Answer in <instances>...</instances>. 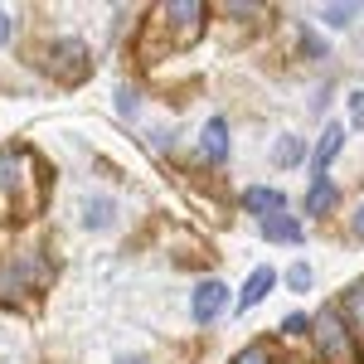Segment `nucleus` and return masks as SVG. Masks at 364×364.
Segmentation results:
<instances>
[{"label": "nucleus", "instance_id": "20", "mask_svg": "<svg viewBox=\"0 0 364 364\" xmlns=\"http://www.w3.org/2000/svg\"><path fill=\"white\" fill-rule=\"evenodd\" d=\"M287 287H291V291H311V267L306 262H291V267H287Z\"/></svg>", "mask_w": 364, "mask_h": 364}, {"label": "nucleus", "instance_id": "21", "mask_svg": "<svg viewBox=\"0 0 364 364\" xmlns=\"http://www.w3.org/2000/svg\"><path fill=\"white\" fill-rule=\"evenodd\" d=\"M345 102H350V127H360V132H364V87H355Z\"/></svg>", "mask_w": 364, "mask_h": 364}, {"label": "nucleus", "instance_id": "5", "mask_svg": "<svg viewBox=\"0 0 364 364\" xmlns=\"http://www.w3.org/2000/svg\"><path fill=\"white\" fill-rule=\"evenodd\" d=\"M49 58H54L49 68H54L63 83H78V78L87 73V44H83V39H54Z\"/></svg>", "mask_w": 364, "mask_h": 364}, {"label": "nucleus", "instance_id": "19", "mask_svg": "<svg viewBox=\"0 0 364 364\" xmlns=\"http://www.w3.org/2000/svg\"><path fill=\"white\" fill-rule=\"evenodd\" d=\"M117 112H122V117H136V112H141V92H136L132 83L117 87Z\"/></svg>", "mask_w": 364, "mask_h": 364}, {"label": "nucleus", "instance_id": "24", "mask_svg": "<svg viewBox=\"0 0 364 364\" xmlns=\"http://www.w3.org/2000/svg\"><path fill=\"white\" fill-rule=\"evenodd\" d=\"M10 39H15V20H10V15H5V10H0V49H5V44H10Z\"/></svg>", "mask_w": 364, "mask_h": 364}, {"label": "nucleus", "instance_id": "12", "mask_svg": "<svg viewBox=\"0 0 364 364\" xmlns=\"http://www.w3.org/2000/svg\"><path fill=\"white\" fill-rule=\"evenodd\" d=\"M340 151H345V127H340V122H331V127H326V136L316 141V151H311V161H316V175H331V166H336Z\"/></svg>", "mask_w": 364, "mask_h": 364}, {"label": "nucleus", "instance_id": "4", "mask_svg": "<svg viewBox=\"0 0 364 364\" xmlns=\"http://www.w3.org/2000/svg\"><path fill=\"white\" fill-rule=\"evenodd\" d=\"M228 311V282L219 277H204L190 291V316H195V326H214V321H224Z\"/></svg>", "mask_w": 364, "mask_h": 364}, {"label": "nucleus", "instance_id": "7", "mask_svg": "<svg viewBox=\"0 0 364 364\" xmlns=\"http://www.w3.org/2000/svg\"><path fill=\"white\" fill-rule=\"evenodd\" d=\"M199 156H204L209 166H224L228 161V117H209V122L199 127Z\"/></svg>", "mask_w": 364, "mask_h": 364}, {"label": "nucleus", "instance_id": "10", "mask_svg": "<svg viewBox=\"0 0 364 364\" xmlns=\"http://www.w3.org/2000/svg\"><path fill=\"white\" fill-rule=\"evenodd\" d=\"M336 204H340L336 180H331V175H311V190H306V204H301V209H306L311 219H326Z\"/></svg>", "mask_w": 364, "mask_h": 364}, {"label": "nucleus", "instance_id": "18", "mask_svg": "<svg viewBox=\"0 0 364 364\" xmlns=\"http://www.w3.org/2000/svg\"><path fill=\"white\" fill-rule=\"evenodd\" d=\"M287 340H296V336H311V316L306 311H291V316H282V326H277Z\"/></svg>", "mask_w": 364, "mask_h": 364}, {"label": "nucleus", "instance_id": "6", "mask_svg": "<svg viewBox=\"0 0 364 364\" xmlns=\"http://www.w3.org/2000/svg\"><path fill=\"white\" fill-rule=\"evenodd\" d=\"M243 209H248L257 224H267L272 214H287V195L272 190V185H248L243 190Z\"/></svg>", "mask_w": 364, "mask_h": 364}, {"label": "nucleus", "instance_id": "1", "mask_svg": "<svg viewBox=\"0 0 364 364\" xmlns=\"http://www.w3.org/2000/svg\"><path fill=\"white\" fill-rule=\"evenodd\" d=\"M49 282V257L39 248H10L0 257V296H34Z\"/></svg>", "mask_w": 364, "mask_h": 364}, {"label": "nucleus", "instance_id": "11", "mask_svg": "<svg viewBox=\"0 0 364 364\" xmlns=\"http://www.w3.org/2000/svg\"><path fill=\"white\" fill-rule=\"evenodd\" d=\"M166 20L180 29V39L190 44L199 29H204V5H199V0H175V5H166Z\"/></svg>", "mask_w": 364, "mask_h": 364}, {"label": "nucleus", "instance_id": "9", "mask_svg": "<svg viewBox=\"0 0 364 364\" xmlns=\"http://www.w3.org/2000/svg\"><path fill=\"white\" fill-rule=\"evenodd\" d=\"M83 228L87 233H107L117 224V199L112 195H83Z\"/></svg>", "mask_w": 364, "mask_h": 364}, {"label": "nucleus", "instance_id": "25", "mask_svg": "<svg viewBox=\"0 0 364 364\" xmlns=\"http://www.w3.org/2000/svg\"><path fill=\"white\" fill-rule=\"evenodd\" d=\"M117 364H151L146 355H117Z\"/></svg>", "mask_w": 364, "mask_h": 364}, {"label": "nucleus", "instance_id": "22", "mask_svg": "<svg viewBox=\"0 0 364 364\" xmlns=\"http://www.w3.org/2000/svg\"><path fill=\"white\" fill-rule=\"evenodd\" d=\"M301 49H306L311 58H326V44H321V39H316L311 29H301Z\"/></svg>", "mask_w": 364, "mask_h": 364}, {"label": "nucleus", "instance_id": "23", "mask_svg": "<svg viewBox=\"0 0 364 364\" xmlns=\"http://www.w3.org/2000/svg\"><path fill=\"white\" fill-rule=\"evenodd\" d=\"M350 238H360V243H364V199L355 204V214H350Z\"/></svg>", "mask_w": 364, "mask_h": 364}, {"label": "nucleus", "instance_id": "14", "mask_svg": "<svg viewBox=\"0 0 364 364\" xmlns=\"http://www.w3.org/2000/svg\"><path fill=\"white\" fill-rule=\"evenodd\" d=\"M340 316H345V326H350V336L364 340V282H355L345 296H340Z\"/></svg>", "mask_w": 364, "mask_h": 364}, {"label": "nucleus", "instance_id": "3", "mask_svg": "<svg viewBox=\"0 0 364 364\" xmlns=\"http://www.w3.org/2000/svg\"><path fill=\"white\" fill-rule=\"evenodd\" d=\"M25 166H34V156H29L25 146H0V219H25L29 214L20 185L34 180V175H20Z\"/></svg>", "mask_w": 364, "mask_h": 364}, {"label": "nucleus", "instance_id": "16", "mask_svg": "<svg viewBox=\"0 0 364 364\" xmlns=\"http://www.w3.org/2000/svg\"><path fill=\"white\" fill-rule=\"evenodd\" d=\"M360 15H364V5H321V25H331V29L355 25Z\"/></svg>", "mask_w": 364, "mask_h": 364}, {"label": "nucleus", "instance_id": "17", "mask_svg": "<svg viewBox=\"0 0 364 364\" xmlns=\"http://www.w3.org/2000/svg\"><path fill=\"white\" fill-rule=\"evenodd\" d=\"M233 364H277V360H272V345H267V340H257V345H248V350H238Z\"/></svg>", "mask_w": 364, "mask_h": 364}, {"label": "nucleus", "instance_id": "15", "mask_svg": "<svg viewBox=\"0 0 364 364\" xmlns=\"http://www.w3.org/2000/svg\"><path fill=\"white\" fill-rule=\"evenodd\" d=\"M311 151H306V136H296V132H287V136H277V146H272V166L282 170H291V166H301Z\"/></svg>", "mask_w": 364, "mask_h": 364}, {"label": "nucleus", "instance_id": "8", "mask_svg": "<svg viewBox=\"0 0 364 364\" xmlns=\"http://www.w3.org/2000/svg\"><path fill=\"white\" fill-rule=\"evenodd\" d=\"M272 287H277V272H272V267H252L248 282H243V291H238V301H233V311H243V316H248L252 306H262V301H267V291H272Z\"/></svg>", "mask_w": 364, "mask_h": 364}, {"label": "nucleus", "instance_id": "13", "mask_svg": "<svg viewBox=\"0 0 364 364\" xmlns=\"http://www.w3.org/2000/svg\"><path fill=\"white\" fill-rule=\"evenodd\" d=\"M262 238H267V243H301L306 228H301L296 214H272V219L262 224Z\"/></svg>", "mask_w": 364, "mask_h": 364}, {"label": "nucleus", "instance_id": "2", "mask_svg": "<svg viewBox=\"0 0 364 364\" xmlns=\"http://www.w3.org/2000/svg\"><path fill=\"white\" fill-rule=\"evenodd\" d=\"M311 336H316V350H321L326 364H355V355H360V345L350 336L340 306H326L321 316H311Z\"/></svg>", "mask_w": 364, "mask_h": 364}]
</instances>
